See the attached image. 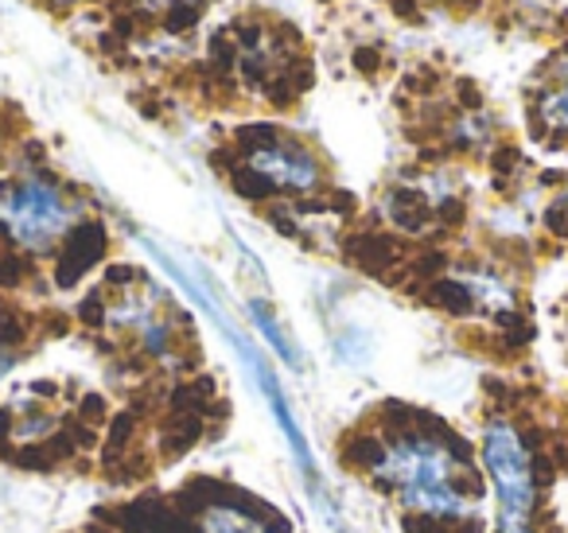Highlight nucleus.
<instances>
[{"instance_id":"f257e3e1","label":"nucleus","mask_w":568,"mask_h":533,"mask_svg":"<svg viewBox=\"0 0 568 533\" xmlns=\"http://www.w3.org/2000/svg\"><path fill=\"white\" fill-rule=\"evenodd\" d=\"M374 475L397 494L405 510L428 514L436 522H459L471 514L475 486L464 475L456 447L433 432H394L378 447Z\"/></svg>"},{"instance_id":"f03ea898","label":"nucleus","mask_w":568,"mask_h":533,"mask_svg":"<svg viewBox=\"0 0 568 533\" xmlns=\"http://www.w3.org/2000/svg\"><path fill=\"white\" fill-rule=\"evenodd\" d=\"M479 452L490 486H495L498 533H534L537 479H534V460H529V444L518 432V424L506 421V416L487 421Z\"/></svg>"},{"instance_id":"7ed1b4c3","label":"nucleus","mask_w":568,"mask_h":533,"mask_svg":"<svg viewBox=\"0 0 568 533\" xmlns=\"http://www.w3.org/2000/svg\"><path fill=\"white\" fill-rule=\"evenodd\" d=\"M242 149L245 160L234 172V188L245 199H268L276 191L320 188V160L304 144L276 137V129H242Z\"/></svg>"},{"instance_id":"20e7f679","label":"nucleus","mask_w":568,"mask_h":533,"mask_svg":"<svg viewBox=\"0 0 568 533\" xmlns=\"http://www.w3.org/2000/svg\"><path fill=\"white\" fill-rule=\"evenodd\" d=\"M0 222L9 227L24 250H48L55 238H63L74 222V207L63 191L43 175H24V180L0 188Z\"/></svg>"},{"instance_id":"39448f33","label":"nucleus","mask_w":568,"mask_h":533,"mask_svg":"<svg viewBox=\"0 0 568 533\" xmlns=\"http://www.w3.org/2000/svg\"><path fill=\"white\" fill-rule=\"evenodd\" d=\"M203 533H268V530L253 514L230 506V502H211L203 510Z\"/></svg>"},{"instance_id":"423d86ee","label":"nucleus","mask_w":568,"mask_h":533,"mask_svg":"<svg viewBox=\"0 0 568 533\" xmlns=\"http://www.w3.org/2000/svg\"><path fill=\"white\" fill-rule=\"evenodd\" d=\"M102 230L98 227H82V230H74V238H67V250L74 253L71 261H63V273H59V281L63 284H71L74 276L82 273V269L90 265V261L98 258V253H102Z\"/></svg>"},{"instance_id":"0eeeda50","label":"nucleus","mask_w":568,"mask_h":533,"mask_svg":"<svg viewBox=\"0 0 568 533\" xmlns=\"http://www.w3.org/2000/svg\"><path fill=\"white\" fill-rule=\"evenodd\" d=\"M250 315H253V323H257V328H261V335H265L268 343H273V351L281 354V359L288 362V366L301 370V366H304L301 351H296V343H293V339H288V331H284L281 323H276V315L268 312V308L261 304V300H253V304H250Z\"/></svg>"},{"instance_id":"6e6552de","label":"nucleus","mask_w":568,"mask_h":533,"mask_svg":"<svg viewBox=\"0 0 568 533\" xmlns=\"http://www.w3.org/2000/svg\"><path fill=\"white\" fill-rule=\"evenodd\" d=\"M541 121L552 129V133H565L568 137V79L560 82V87L541 102Z\"/></svg>"},{"instance_id":"1a4fd4ad","label":"nucleus","mask_w":568,"mask_h":533,"mask_svg":"<svg viewBox=\"0 0 568 533\" xmlns=\"http://www.w3.org/2000/svg\"><path fill=\"white\" fill-rule=\"evenodd\" d=\"M168 28H172V32H183V28H191L195 24V17L199 12L191 9V0H175V4H168Z\"/></svg>"},{"instance_id":"9d476101","label":"nucleus","mask_w":568,"mask_h":533,"mask_svg":"<svg viewBox=\"0 0 568 533\" xmlns=\"http://www.w3.org/2000/svg\"><path fill=\"white\" fill-rule=\"evenodd\" d=\"M152 4H160V9H168V4H175V0H152Z\"/></svg>"}]
</instances>
